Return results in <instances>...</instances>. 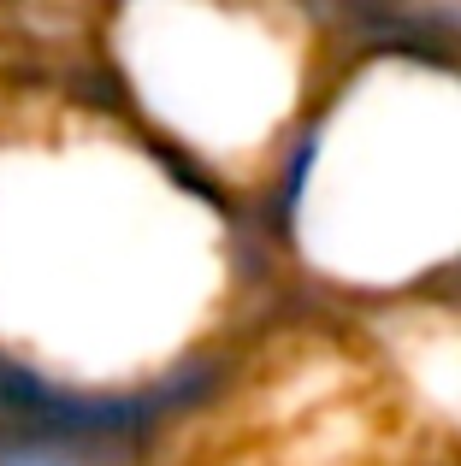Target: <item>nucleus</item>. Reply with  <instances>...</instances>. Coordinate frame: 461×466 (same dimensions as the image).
I'll return each instance as SVG.
<instances>
[{
	"label": "nucleus",
	"mask_w": 461,
	"mask_h": 466,
	"mask_svg": "<svg viewBox=\"0 0 461 466\" xmlns=\"http://www.w3.org/2000/svg\"><path fill=\"white\" fill-rule=\"evenodd\" d=\"M272 237L308 218L337 225L302 248L349 289H444L461 278V59L384 47L266 171Z\"/></svg>",
	"instance_id": "f257e3e1"
}]
</instances>
